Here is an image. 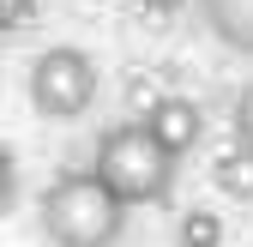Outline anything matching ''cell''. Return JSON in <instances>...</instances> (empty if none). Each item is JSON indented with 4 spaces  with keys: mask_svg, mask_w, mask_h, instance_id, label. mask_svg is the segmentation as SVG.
<instances>
[{
    "mask_svg": "<svg viewBox=\"0 0 253 247\" xmlns=\"http://www.w3.org/2000/svg\"><path fill=\"white\" fill-rule=\"evenodd\" d=\"M145 127L163 139L175 157H187V151H199V139H205V109L193 97H151Z\"/></svg>",
    "mask_w": 253,
    "mask_h": 247,
    "instance_id": "4",
    "label": "cell"
},
{
    "mask_svg": "<svg viewBox=\"0 0 253 247\" xmlns=\"http://www.w3.org/2000/svg\"><path fill=\"white\" fill-rule=\"evenodd\" d=\"M199 24L211 30V42L253 60V0H199Z\"/></svg>",
    "mask_w": 253,
    "mask_h": 247,
    "instance_id": "5",
    "label": "cell"
},
{
    "mask_svg": "<svg viewBox=\"0 0 253 247\" xmlns=\"http://www.w3.org/2000/svg\"><path fill=\"white\" fill-rule=\"evenodd\" d=\"M229 133H235V145L253 151V84L235 90V103H229Z\"/></svg>",
    "mask_w": 253,
    "mask_h": 247,
    "instance_id": "8",
    "label": "cell"
},
{
    "mask_svg": "<svg viewBox=\"0 0 253 247\" xmlns=\"http://www.w3.org/2000/svg\"><path fill=\"white\" fill-rule=\"evenodd\" d=\"M211 181H217V193H229V199H253V151L247 145L223 151V157L211 163Z\"/></svg>",
    "mask_w": 253,
    "mask_h": 247,
    "instance_id": "6",
    "label": "cell"
},
{
    "mask_svg": "<svg viewBox=\"0 0 253 247\" xmlns=\"http://www.w3.org/2000/svg\"><path fill=\"white\" fill-rule=\"evenodd\" d=\"M126 205L97 169H73L42 187L37 199V217H42V235L54 247H115L121 229H126Z\"/></svg>",
    "mask_w": 253,
    "mask_h": 247,
    "instance_id": "1",
    "label": "cell"
},
{
    "mask_svg": "<svg viewBox=\"0 0 253 247\" xmlns=\"http://www.w3.org/2000/svg\"><path fill=\"white\" fill-rule=\"evenodd\" d=\"M24 90H30V109L42 121H79L90 103H97V60L73 42H54L30 60L24 73Z\"/></svg>",
    "mask_w": 253,
    "mask_h": 247,
    "instance_id": "3",
    "label": "cell"
},
{
    "mask_svg": "<svg viewBox=\"0 0 253 247\" xmlns=\"http://www.w3.org/2000/svg\"><path fill=\"white\" fill-rule=\"evenodd\" d=\"M175 241L181 247H223V217H211V211H181Z\"/></svg>",
    "mask_w": 253,
    "mask_h": 247,
    "instance_id": "7",
    "label": "cell"
},
{
    "mask_svg": "<svg viewBox=\"0 0 253 247\" xmlns=\"http://www.w3.org/2000/svg\"><path fill=\"white\" fill-rule=\"evenodd\" d=\"M30 6H37V0H0V24H6V30H18V24L30 18Z\"/></svg>",
    "mask_w": 253,
    "mask_h": 247,
    "instance_id": "9",
    "label": "cell"
},
{
    "mask_svg": "<svg viewBox=\"0 0 253 247\" xmlns=\"http://www.w3.org/2000/svg\"><path fill=\"white\" fill-rule=\"evenodd\" d=\"M139 6H145V12H181L187 0H139Z\"/></svg>",
    "mask_w": 253,
    "mask_h": 247,
    "instance_id": "10",
    "label": "cell"
},
{
    "mask_svg": "<svg viewBox=\"0 0 253 247\" xmlns=\"http://www.w3.org/2000/svg\"><path fill=\"white\" fill-rule=\"evenodd\" d=\"M175 163L181 157L145 127V115H139V121H121V127H109L97 139V163L90 169H97L126 205H163L175 193Z\"/></svg>",
    "mask_w": 253,
    "mask_h": 247,
    "instance_id": "2",
    "label": "cell"
}]
</instances>
